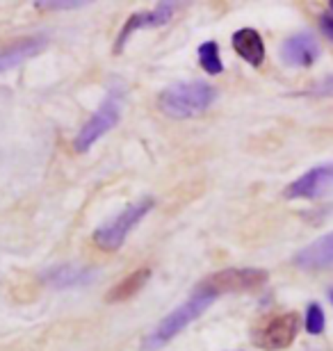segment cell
<instances>
[{
  "mask_svg": "<svg viewBox=\"0 0 333 351\" xmlns=\"http://www.w3.org/2000/svg\"><path fill=\"white\" fill-rule=\"evenodd\" d=\"M215 299H217L215 292L205 290V287L199 285L192 294H190V299L185 301V304L174 308V311L169 313L167 317L146 335L144 342H141V349L155 351V349L165 347L169 340H174L181 331H185V328L192 324L194 319H199L201 315L208 311L212 304H215Z\"/></svg>",
  "mask_w": 333,
  "mask_h": 351,
  "instance_id": "1",
  "label": "cell"
},
{
  "mask_svg": "<svg viewBox=\"0 0 333 351\" xmlns=\"http://www.w3.org/2000/svg\"><path fill=\"white\" fill-rule=\"evenodd\" d=\"M217 101V89L205 80L176 82L158 98L160 110L172 119H194Z\"/></svg>",
  "mask_w": 333,
  "mask_h": 351,
  "instance_id": "2",
  "label": "cell"
},
{
  "mask_svg": "<svg viewBox=\"0 0 333 351\" xmlns=\"http://www.w3.org/2000/svg\"><path fill=\"white\" fill-rule=\"evenodd\" d=\"M153 199L146 196V199H139L126 206L122 213L112 217L110 221H105L101 228L94 233V242L98 249L103 251H117L122 249V244L126 242V237L133 233V228L144 219V217L153 210Z\"/></svg>",
  "mask_w": 333,
  "mask_h": 351,
  "instance_id": "3",
  "label": "cell"
},
{
  "mask_svg": "<svg viewBox=\"0 0 333 351\" xmlns=\"http://www.w3.org/2000/svg\"><path fill=\"white\" fill-rule=\"evenodd\" d=\"M122 110H124L122 91H117V89L108 91V96H105V101L101 103V108L91 114L89 121L84 123L80 128V132L76 135L73 149L78 153L89 151L98 139H101L103 135H108V132L119 123V119H122Z\"/></svg>",
  "mask_w": 333,
  "mask_h": 351,
  "instance_id": "4",
  "label": "cell"
},
{
  "mask_svg": "<svg viewBox=\"0 0 333 351\" xmlns=\"http://www.w3.org/2000/svg\"><path fill=\"white\" fill-rule=\"evenodd\" d=\"M267 283V271L265 269H253V267H246V269H222L217 274H212L201 283L205 290L219 294H229V292H251L258 290L260 285Z\"/></svg>",
  "mask_w": 333,
  "mask_h": 351,
  "instance_id": "5",
  "label": "cell"
},
{
  "mask_svg": "<svg viewBox=\"0 0 333 351\" xmlns=\"http://www.w3.org/2000/svg\"><path fill=\"white\" fill-rule=\"evenodd\" d=\"M333 189V165H317L286 187V199H322Z\"/></svg>",
  "mask_w": 333,
  "mask_h": 351,
  "instance_id": "6",
  "label": "cell"
},
{
  "mask_svg": "<svg viewBox=\"0 0 333 351\" xmlns=\"http://www.w3.org/2000/svg\"><path fill=\"white\" fill-rule=\"evenodd\" d=\"M297 333H299V315L283 313V315H276L274 319H269L267 324L260 328L256 342L269 351L286 349L295 342Z\"/></svg>",
  "mask_w": 333,
  "mask_h": 351,
  "instance_id": "7",
  "label": "cell"
},
{
  "mask_svg": "<svg viewBox=\"0 0 333 351\" xmlns=\"http://www.w3.org/2000/svg\"><path fill=\"white\" fill-rule=\"evenodd\" d=\"M176 12V3H158L153 7V10L148 12H137L133 14V16L126 21V25L122 27V32H119V39H117V53L122 51V48L126 46V41L130 39L133 32L137 30H148V27H160L172 21Z\"/></svg>",
  "mask_w": 333,
  "mask_h": 351,
  "instance_id": "8",
  "label": "cell"
},
{
  "mask_svg": "<svg viewBox=\"0 0 333 351\" xmlns=\"http://www.w3.org/2000/svg\"><path fill=\"white\" fill-rule=\"evenodd\" d=\"M320 58V44L310 32H297L281 46V60L288 66H313Z\"/></svg>",
  "mask_w": 333,
  "mask_h": 351,
  "instance_id": "9",
  "label": "cell"
},
{
  "mask_svg": "<svg viewBox=\"0 0 333 351\" xmlns=\"http://www.w3.org/2000/svg\"><path fill=\"white\" fill-rule=\"evenodd\" d=\"M292 265L299 267L303 271L329 269V267H333V230L327 235L317 237L308 247H303L299 254L292 258Z\"/></svg>",
  "mask_w": 333,
  "mask_h": 351,
  "instance_id": "10",
  "label": "cell"
},
{
  "mask_svg": "<svg viewBox=\"0 0 333 351\" xmlns=\"http://www.w3.org/2000/svg\"><path fill=\"white\" fill-rule=\"evenodd\" d=\"M46 46H48L46 37H27V39L14 41L12 46H7V48L0 51V73H5V71H10V69H14V66L23 64L25 60L39 55Z\"/></svg>",
  "mask_w": 333,
  "mask_h": 351,
  "instance_id": "11",
  "label": "cell"
},
{
  "mask_svg": "<svg viewBox=\"0 0 333 351\" xmlns=\"http://www.w3.org/2000/svg\"><path fill=\"white\" fill-rule=\"evenodd\" d=\"M233 48L244 62H249L253 66H260L265 60V41L260 37L258 30L253 27H242L233 34Z\"/></svg>",
  "mask_w": 333,
  "mask_h": 351,
  "instance_id": "12",
  "label": "cell"
},
{
  "mask_svg": "<svg viewBox=\"0 0 333 351\" xmlns=\"http://www.w3.org/2000/svg\"><path fill=\"white\" fill-rule=\"evenodd\" d=\"M94 280V271L84 269L78 265H60L53 271L46 274V283H51L53 287H80Z\"/></svg>",
  "mask_w": 333,
  "mask_h": 351,
  "instance_id": "13",
  "label": "cell"
},
{
  "mask_svg": "<svg viewBox=\"0 0 333 351\" xmlns=\"http://www.w3.org/2000/svg\"><path fill=\"white\" fill-rule=\"evenodd\" d=\"M151 278V269H137L133 271L130 276H126L124 280H119V283L112 287L110 294H108V301L110 304H117V301H126V299H133L135 294H137L141 287L146 285V280Z\"/></svg>",
  "mask_w": 333,
  "mask_h": 351,
  "instance_id": "14",
  "label": "cell"
},
{
  "mask_svg": "<svg viewBox=\"0 0 333 351\" xmlns=\"http://www.w3.org/2000/svg\"><path fill=\"white\" fill-rule=\"evenodd\" d=\"M199 64L208 75H219L224 71V64L219 60V46L217 41H205L199 46Z\"/></svg>",
  "mask_w": 333,
  "mask_h": 351,
  "instance_id": "15",
  "label": "cell"
},
{
  "mask_svg": "<svg viewBox=\"0 0 333 351\" xmlns=\"http://www.w3.org/2000/svg\"><path fill=\"white\" fill-rule=\"evenodd\" d=\"M327 326V317H324V311L320 304H310L306 311V331L310 335H320Z\"/></svg>",
  "mask_w": 333,
  "mask_h": 351,
  "instance_id": "16",
  "label": "cell"
},
{
  "mask_svg": "<svg viewBox=\"0 0 333 351\" xmlns=\"http://www.w3.org/2000/svg\"><path fill=\"white\" fill-rule=\"evenodd\" d=\"M320 27H322V32L333 41V14H322V16H320Z\"/></svg>",
  "mask_w": 333,
  "mask_h": 351,
  "instance_id": "17",
  "label": "cell"
},
{
  "mask_svg": "<svg viewBox=\"0 0 333 351\" xmlns=\"http://www.w3.org/2000/svg\"><path fill=\"white\" fill-rule=\"evenodd\" d=\"M39 7H51V10H69V7H80V5H87V3H44V0H39V3H34Z\"/></svg>",
  "mask_w": 333,
  "mask_h": 351,
  "instance_id": "18",
  "label": "cell"
},
{
  "mask_svg": "<svg viewBox=\"0 0 333 351\" xmlns=\"http://www.w3.org/2000/svg\"><path fill=\"white\" fill-rule=\"evenodd\" d=\"M315 91H320V94H324V91H327V94H329V91H333V75L324 80L320 87H315Z\"/></svg>",
  "mask_w": 333,
  "mask_h": 351,
  "instance_id": "19",
  "label": "cell"
},
{
  "mask_svg": "<svg viewBox=\"0 0 333 351\" xmlns=\"http://www.w3.org/2000/svg\"><path fill=\"white\" fill-rule=\"evenodd\" d=\"M329 299H331V304H333V287H331V290H329Z\"/></svg>",
  "mask_w": 333,
  "mask_h": 351,
  "instance_id": "20",
  "label": "cell"
},
{
  "mask_svg": "<svg viewBox=\"0 0 333 351\" xmlns=\"http://www.w3.org/2000/svg\"><path fill=\"white\" fill-rule=\"evenodd\" d=\"M329 5H331V12H333V0H331V3H329Z\"/></svg>",
  "mask_w": 333,
  "mask_h": 351,
  "instance_id": "21",
  "label": "cell"
}]
</instances>
